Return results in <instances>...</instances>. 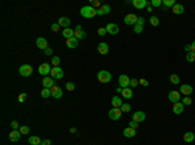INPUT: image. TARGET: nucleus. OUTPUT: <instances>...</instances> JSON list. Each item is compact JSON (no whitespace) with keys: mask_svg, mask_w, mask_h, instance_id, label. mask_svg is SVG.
Here are the masks:
<instances>
[{"mask_svg":"<svg viewBox=\"0 0 195 145\" xmlns=\"http://www.w3.org/2000/svg\"><path fill=\"white\" fill-rule=\"evenodd\" d=\"M81 16L85 18H94L96 16V9L92 8L91 5H86L81 8Z\"/></svg>","mask_w":195,"mask_h":145,"instance_id":"f257e3e1","label":"nucleus"},{"mask_svg":"<svg viewBox=\"0 0 195 145\" xmlns=\"http://www.w3.org/2000/svg\"><path fill=\"white\" fill-rule=\"evenodd\" d=\"M98 80L100 83H109L112 80V75H111V72H108L107 70H100L98 72Z\"/></svg>","mask_w":195,"mask_h":145,"instance_id":"f03ea898","label":"nucleus"},{"mask_svg":"<svg viewBox=\"0 0 195 145\" xmlns=\"http://www.w3.org/2000/svg\"><path fill=\"white\" fill-rule=\"evenodd\" d=\"M121 115H122V110L120 108H112L108 112V117L112 120H119L121 118Z\"/></svg>","mask_w":195,"mask_h":145,"instance_id":"7ed1b4c3","label":"nucleus"},{"mask_svg":"<svg viewBox=\"0 0 195 145\" xmlns=\"http://www.w3.org/2000/svg\"><path fill=\"white\" fill-rule=\"evenodd\" d=\"M51 65L48 64V62H43L42 65H39V74H42L43 76H47L48 74H51Z\"/></svg>","mask_w":195,"mask_h":145,"instance_id":"20e7f679","label":"nucleus"},{"mask_svg":"<svg viewBox=\"0 0 195 145\" xmlns=\"http://www.w3.org/2000/svg\"><path fill=\"white\" fill-rule=\"evenodd\" d=\"M50 75L54 79H61L62 76H64V71H62V69L60 66H56V67H52Z\"/></svg>","mask_w":195,"mask_h":145,"instance_id":"39448f33","label":"nucleus"},{"mask_svg":"<svg viewBox=\"0 0 195 145\" xmlns=\"http://www.w3.org/2000/svg\"><path fill=\"white\" fill-rule=\"evenodd\" d=\"M33 74V67L30 65H22L20 67V75L21 76H30Z\"/></svg>","mask_w":195,"mask_h":145,"instance_id":"423d86ee","label":"nucleus"},{"mask_svg":"<svg viewBox=\"0 0 195 145\" xmlns=\"http://www.w3.org/2000/svg\"><path fill=\"white\" fill-rule=\"evenodd\" d=\"M42 84L44 88H48V89H51L54 86H56V83H55V79L54 78H50V76H44L42 80Z\"/></svg>","mask_w":195,"mask_h":145,"instance_id":"0eeeda50","label":"nucleus"},{"mask_svg":"<svg viewBox=\"0 0 195 145\" xmlns=\"http://www.w3.org/2000/svg\"><path fill=\"white\" fill-rule=\"evenodd\" d=\"M74 38H77L78 40H82L86 38V33L82 30L81 25H77L76 26V30H74Z\"/></svg>","mask_w":195,"mask_h":145,"instance_id":"6e6552de","label":"nucleus"},{"mask_svg":"<svg viewBox=\"0 0 195 145\" xmlns=\"http://www.w3.org/2000/svg\"><path fill=\"white\" fill-rule=\"evenodd\" d=\"M125 23L126 25H137V21H138V17L135 16V14L133 13H130V14H126L124 18Z\"/></svg>","mask_w":195,"mask_h":145,"instance_id":"1a4fd4ad","label":"nucleus"},{"mask_svg":"<svg viewBox=\"0 0 195 145\" xmlns=\"http://www.w3.org/2000/svg\"><path fill=\"white\" fill-rule=\"evenodd\" d=\"M105 30H107V33L111 34V35H116V34H119L120 29L116 23H108V25L105 26Z\"/></svg>","mask_w":195,"mask_h":145,"instance_id":"9d476101","label":"nucleus"},{"mask_svg":"<svg viewBox=\"0 0 195 145\" xmlns=\"http://www.w3.org/2000/svg\"><path fill=\"white\" fill-rule=\"evenodd\" d=\"M168 98H169V101H172L173 104L178 102L180 98H181V93L178 92V91H170V92L168 93Z\"/></svg>","mask_w":195,"mask_h":145,"instance_id":"9b49d317","label":"nucleus"},{"mask_svg":"<svg viewBox=\"0 0 195 145\" xmlns=\"http://www.w3.org/2000/svg\"><path fill=\"white\" fill-rule=\"evenodd\" d=\"M119 83H120V87L121 88H127V87L130 86V79H129V76L127 75H120V78H119Z\"/></svg>","mask_w":195,"mask_h":145,"instance_id":"f8f14e48","label":"nucleus"},{"mask_svg":"<svg viewBox=\"0 0 195 145\" xmlns=\"http://www.w3.org/2000/svg\"><path fill=\"white\" fill-rule=\"evenodd\" d=\"M109 12H111V7L108 4H104V5H102L100 8L96 9V16H105Z\"/></svg>","mask_w":195,"mask_h":145,"instance_id":"ddd939ff","label":"nucleus"},{"mask_svg":"<svg viewBox=\"0 0 195 145\" xmlns=\"http://www.w3.org/2000/svg\"><path fill=\"white\" fill-rule=\"evenodd\" d=\"M51 95H52V97H55V98L62 97V89L60 88L59 86H54L51 88Z\"/></svg>","mask_w":195,"mask_h":145,"instance_id":"4468645a","label":"nucleus"},{"mask_svg":"<svg viewBox=\"0 0 195 145\" xmlns=\"http://www.w3.org/2000/svg\"><path fill=\"white\" fill-rule=\"evenodd\" d=\"M180 93H184L185 96H190L192 93V87L190 84H182L180 88Z\"/></svg>","mask_w":195,"mask_h":145,"instance_id":"2eb2a0df","label":"nucleus"},{"mask_svg":"<svg viewBox=\"0 0 195 145\" xmlns=\"http://www.w3.org/2000/svg\"><path fill=\"white\" fill-rule=\"evenodd\" d=\"M57 23L60 25V27L68 29V26H70L72 21H70V18H68V17H60L59 21H57Z\"/></svg>","mask_w":195,"mask_h":145,"instance_id":"dca6fc26","label":"nucleus"},{"mask_svg":"<svg viewBox=\"0 0 195 145\" xmlns=\"http://www.w3.org/2000/svg\"><path fill=\"white\" fill-rule=\"evenodd\" d=\"M184 109H185V105L182 102H180V101L173 104V113H174V114H182Z\"/></svg>","mask_w":195,"mask_h":145,"instance_id":"f3484780","label":"nucleus"},{"mask_svg":"<svg viewBox=\"0 0 195 145\" xmlns=\"http://www.w3.org/2000/svg\"><path fill=\"white\" fill-rule=\"evenodd\" d=\"M21 132L20 131H17V130H13V131L11 132V134H9V140H11L12 142H16V141H18V140L21 139Z\"/></svg>","mask_w":195,"mask_h":145,"instance_id":"a211bd4d","label":"nucleus"},{"mask_svg":"<svg viewBox=\"0 0 195 145\" xmlns=\"http://www.w3.org/2000/svg\"><path fill=\"white\" fill-rule=\"evenodd\" d=\"M144 119H146V114H144L143 112H135L133 114V120L134 122L141 123V122H143Z\"/></svg>","mask_w":195,"mask_h":145,"instance_id":"6ab92c4d","label":"nucleus"},{"mask_svg":"<svg viewBox=\"0 0 195 145\" xmlns=\"http://www.w3.org/2000/svg\"><path fill=\"white\" fill-rule=\"evenodd\" d=\"M98 52L100 53V55H107L108 52H109V47H108L107 43H100L99 45H98Z\"/></svg>","mask_w":195,"mask_h":145,"instance_id":"aec40b11","label":"nucleus"},{"mask_svg":"<svg viewBox=\"0 0 195 145\" xmlns=\"http://www.w3.org/2000/svg\"><path fill=\"white\" fill-rule=\"evenodd\" d=\"M147 1L146 0H134L133 1V7L134 8H137V9H143V8H146V5H147Z\"/></svg>","mask_w":195,"mask_h":145,"instance_id":"412c9836","label":"nucleus"},{"mask_svg":"<svg viewBox=\"0 0 195 145\" xmlns=\"http://www.w3.org/2000/svg\"><path fill=\"white\" fill-rule=\"evenodd\" d=\"M78 42L79 40L77 38H70V39H66V47L68 48H77L78 47Z\"/></svg>","mask_w":195,"mask_h":145,"instance_id":"4be33fe9","label":"nucleus"},{"mask_svg":"<svg viewBox=\"0 0 195 145\" xmlns=\"http://www.w3.org/2000/svg\"><path fill=\"white\" fill-rule=\"evenodd\" d=\"M37 47L39 48V49H46V48H48L47 40H46L44 38H38L37 39Z\"/></svg>","mask_w":195,"mask_h":145,"instance_id":"5701e85b","label":"nucleus"},{"mask_svg":"<svg viewBox=\"0 0 195 145\" xmlns=\"http://www.w3.org/2000/svg\"><path fill=\"white\" fill-rule=\"evenodd\" d=\"M122 97L124 98H126V100H130V98L133 97V89L131 88H124L122 89Z\"/></svg>","mask_w":195,"mask_h":145,"instance_id":"b1692460","label":"nucleus"},{"mask_svg":"<svg viewBox=\"0 0 195 145\" xmlns=\"http://www.w3.org/2000/svg\"><path fill=\"white\" fill-rule=\"evenodd\" d=\"M172 12L174 14H182L185 12V7L182 5V4H176V5L172 8Z\"/></svg>","mask_w":195,"mask_h":145,"instance_id":"393cba45","label":"nucleus"},{"mask_svg":"<svg viewBox=\"0 0 195 145\" xmlns=\"http://www.w3.org/2000/svg\"><path fill=\"white\" fill-rule=\"evenodd\" d=\"M124 136L130 139V137H134L135 136V130L131 128V127H127V128L124 130Z\"/></svg>","mask_w":195,"mask_h":145,"instance_id":"a878e982","label":"nucleus"},{"mask_svg":"<svg viewBox=\"0 0 195 145\" xmlns=\"http://www.w3.org/2000/svg\"><path fill=\"white\" fill-rule=\"evenodd\" d=\"M112 106L113 108H121L122 106V100L119 97V96L112 97Z\"/></svg>","mask_w":195,"mask_h":145,"instance_id":"bb28decb","label":"nucleus"},{"mask_svg":"<svg viewBox=\"0 0 195 145\" xmlns=\"http://www.w3.org/2000/svg\"><path fill=\"white\" fill-rule=\"evenodd\" d=\"M62 36L64 38H66V39H70V38H74V30H72V29H65L64 31H62Z\"/></svg>","mask_w":195,"mask_h":145,"instance_id":"cd10ccee","label":"nucleus"},{"mask_svg":"<svg viewBox=\"0 0 195 145\" xmlns=\"http://www.w3.org/2000/svg\"><path fill=\"white\" fill-rule=\"evenodd\" d=\"M195 140V135L192 132H186L184 135V141L185 142H192Z\"/></svg>","mask_w":195,"mask_h":145,"instance_id":"c85d7f7f","label":"nucleus"},{"mask_svg":"<svg viewBox=\"0 0 195 145\" xmlns=\"http://www.w3.org/2000/svg\"><path fill=\"white\" fill-rule=\"evenodd\" d=\"M29 142H30L31 145H42V140L38 136H30L29 137Z\"/></svg>","mask_w":195,"mask_h":145,"instance_id":"c756f323","label":"nucleus"},{"mask_svg":"<svg viewBox=\"0 0 195 145\" xmlns=\"http://www.w3.org/2000/svg\"><path fill=\"white\" fill-rule=\"evenodd\" d=\"M163 4H164L165 8H173L177 3H176L174 0H163Z\"/></svg>","mask_w":195,"mask_h":145,"instance_id":"7c9ffc66","label":"nucleus"},{"mask_svg":"<svg viewBox=\"0 0 195 145\" xmlns=\"http://www.w3.org/2000/svg\"><path fill=\"white\" fill-rule=\"evenodd\" d=\"M169 80L172 84H180V76L176 75V74H172V75L169 76Z\"/></svg>","mask_w":195,"mask_h":145,"instance_id":"2f4dec72","label":"nucleus"},{"mask_svg":"<svg viewBox=\"0 0 195 145\" xmlns=\"http://www.w3.org/2000/svg\"><path fill=\"white\" fill-rule=\"evenodd\" d=\"M42 97L43 98H47V97H50V96H52L51 95V89H48V88H43V91H42Z\"/></svg>","mask_w":195,"mask_h":145,"instance_id":"473e14b6","label":"nucleus"},{"mask_svg":"<svg viewBox=\"0 0 195 145\" xmlns=\"http://www.w3.org/2000/svg\"><path fill=\"white\" fill-rule=\"evenodd\" d=\"M186 61H189V62H195V53H192V52H189L186 55Z\"/></svg>","mask_w":195,"mask_h":145,"instance_id":"72a5a7b5","label":"nucleus"},{"mask_svg":"<svg viewBox=\"0 0 195 145\" xmlns=\"http://www.w3.org/2000/svg\"><path fill=\"white\" fill-rule=\"evenodd\" d=\"M120 109L122 110V113H129L130 110H131V106H130L129 104H122V106Z\"/></svg>","mask_w":195,"mask_h":145,"instance_id":"f704fd0d","label":"nucleus"},{"mask_svg":"<svg viewBox=\"0 0 195 145\" xmlns=\"http://www.w3.org/2000/svg\"><path fill=\"white\" fill-rule=\"evenodd\" d=\"M159 22H160V21H159V18H157L156 16H152V17L150 18V23H151L152 26H157Z\"/></svg>","mask_w":195,"mask_h":145,"instance_id":"c9c22d12","label":"nucleus"},{"mask_svg":"<svg viewBox=\"0 0 195 145\" xmlns=\"http://www.w3.org/2000/svg\"><path fill=\"white\" fill-rule=\"evenodd\" d=\"M20 132L22 135H27L29 132H30V128H29L27 126H21V127H20Z\"/></svg>","mask_w":195,"mask_h":145,"instance_id":"e433bc0d","label":"nucleus"},{"mask_svg":"<svg viewBox=\"0 0 195 145\" xmlns=\"http://www.w3.org/2000/svg\"><path fill=\"white\" fill-rule=\"evenodd\" d=\"M51 64L54 65V67L59 66V65H60V57H57V56L52 57V61H51Z\"/></svg>","mask_w":195,"mask_h":145,"instance_id":"4c0bfd02","label":"nucleus"},{"mask_svg":"<svg viewBox=\"0 0 195 145\" xmlns=\"http://www.w3.org/2000/svg\"><path fill=\"white\" fill-rule=\"evenodd\" d=\"M182 104H184V105H191V104H192V100L190 98V96H185L184 100H182Z\"/></svg>","mask_w":195,"mask_h":145,"instance_id":"58836bf2","label":"nucleus"},{"mask_svg":"<svg viewBox=\"0 0 195 145\" xmlns=\"http://www.w3.org/2000/svg\"><path fill=\"white\" fill-rule=\"evenodd\" d=\"M27 98V93H20L18 95V102H25Z\"/></svg>","mask_w":195,"mask_h":145,"instance_id":"ea45409f","label":"nucleus"},{"mask_svg":"<svg viewBox=\"0 0 195 145\" xmlns=\"http://www.w3.org/2000/svg\"><path fill=\"white\" fill-rule=\"evenodd\" d=\"M74 88H76V84H74L73 82H68V83H66V89H68V91H74Z\"/></svg>","mask_w":195,"mask_h":145,"instance_id":"a19ab883","label":"nucleus"},{"mask_svg":"<svg viewBox=\"0 0 195 145\" xmlns=\"http://www.w3.org/2000/svg\"><path fill=\"white\" fill-rule=\"evenodd\" d=\"M143 27H144V26H141V25H134V31H135L137 34H141L142 31H143Z\"/></svg>","mask_w":195,"mask_h":145,"instance_id":"79ce46f5","label":"nucleus"},{"mask_svg":"<svg viewBox=\"0 0 195 145\" xmlns=\"http://www.w3.org/2000/svg\"><path fill=\"white\" fill-rule=\"evenodd\" d=\"M90 5L92 7V8H95V7H102L100 5V1H98V0H90Z\"/></svg>","mask_w":195,"mask_h":145,"instance_id":"37998d69","label":"nucleus"},{"mask_svg":"<svg viewBox=\"0 0 195 145\" xmlns=\"http://www.w3.org/2000/svg\"><path fill=\"white\" fill-rule=\"evenodd\" d=\"M51 30L54 31V33L60 31V25H59V23H52V25H51Z\"/></svg>","mask_w":195,"mask_h":145,"instance_id":"c03bdc74","label":"nucleus"},{"mask_svg":"<svg viewBox=\"0 0 195 145\" xmlns=\"http://www.w3.org/2000/svg\"><path fill=\"white\" fill-rule=\"evenodd\" d=\"M150 4H151L152 7H160L161 4H163V1H161V0H152Z\"/></svg>","mask_w":195,"mask_h":145,"instance_id":"a18cd8bd","label":"nucleus"},{"mask_svg":"<svg viewBox=\"0 0 195 145\" xmlns=\"http://www.w3.org/2000/svg\"><path fill=\"white\" fill-rule=\"evenodd\" d=\"M138 84H139V80H137V79H130V87H133V88H134V87H137V86H138Z\"/></svg>","mask_w":195,"mask_h":145,"instance_id":"49530a36","label":"nucleus"},{"mask_svg":"<svg viewBox=\"0 0 195 145\" xmlns=\"http://www.w3.org/2000/svg\"><path fill=\"white\" fill-rule=\"evenodd\" d=\"M11 126H12V128H13V130H17V131H18V128H20V124H18L17 120H13V122L11 123Z\"/></svg>","mask_w":195,"mask_h":145,"instance_id":"de8ad7c7","label":"nucleus"},{"mask_svg":"<svg viewBox=\"0 0 195 145\" xmlns=\"http://www.w3.org/2000/svg\"><path fill=\"white\" fill-rule=\"evenodd\" d=\"M129 124H130L129 127H131V128H134V130H137V128L139 127V123H138V122H134V120H131Z\"/></svg>","mask_w":195,"mask_h":145,"instance_id":"09e8293b","label":"nucleus"},{"mask_svg":"<svg viewBox=\"0 0 195 145\" xmlns=\"http://www.w3.org/2000/svg\"><path fill=\"white\" fill-rule=\"evenodd\" d=\"M98 34H99L100 36H104L105 34H107V30H105V27H100V29H98Z\"/></svg>","mask_w":195,"mask_h":145,"instance_id":"8fccbe9b","label":"nucleus"},{"mask_svg":"<svg viewBox=\"0 0 195 145\" xmlns=\"http://www.w3.org/2000/svg\"><path fill=\"white\" fill-rule=\"evenodd\" d=\"M144 22H146V20H144L143 17H138V21H137V25L144 26Z\"/></svg>","mask_w":195,"mask_h":145,"instance_id":"3c124183","label":"nucleus"},{"mask_svg":"<svg viewBox=\"0 0 195 145\" xmlns=\"http://www.w3.org/2000/svg\"><path fill=\"white\" fill-rule=\"evenodd\" d=\"M139 84H141V86H143V87H147L150 83H148L147 79H143V78H142L141 80H139Z\"/></svg>","mask_w":195,"mask_h":145,"instance_id":"603ef678","label":"nucleus"},{"mask_svg":"<svg viewBox=\"0 0 195 145\" xmlns=\"http://www.w3.org/2000/svg\"><path fill=\"white\" fill-rule=\"evenodd\" d=\"M44 53L47 55V56H51L52 53H54V51H52V48H46V49H44Z\"/></svg>","mask_w":195,"mask_h":145,"instance_id":"864d4df0","label":"nucleus"},{"mask_svg":"<svg viewBox=\"0 0 195 145\" xmlns=\"http://www.w3.org/2000/svg\"><path fill=\"white\" fill-rule=\"evenodd\" d=\"M185 51H187V53L191 52V44H186V45H185Z\"/></svg>","mask_w":195,"mask_h":145,"instance_id":"5fc2aeb1","label":"nucleus"},{"mask_svg":"<svg viewBox=\"0 0 195 145\" xmlns=\"http://www.w3.org/2000/svg\"><path fill=\"white\" fill-rule=\"evenodd\" d=\"M42 145H51V140H44V141H42Z\"/></svg>","mask_w":195,"mask_h":145,"instance_id":"6e6d98bb","label":"nucleus"},{"mask_svg":"<svg viewBox=\"0 0 195 145\" xmlns=\"http://www.w3.org/2000/svg\"><path fill=\"white\" fill-rule=\"evenodd\" d=\"M191 52H192V53H195V42H192V43H191Z\"/></svg>","mask_w":195,"mask_h":145,"instance_id":"4d7b16f0","label":"nucleus"},{"mask_svg":"<svg viewBox=\"0 0 195 145\" xmlns=\"http://www.w3.org/2000/svg\"><path fill=\"white\" fill-rule=\"evenodd\" d=\"M70 132H72V134H76L77 130H76V128H70Z\"/></svg>","mask_w":195,"mask_h":145,"instance_id":"13d9d810","label":"nucleus"}]
</instances>
